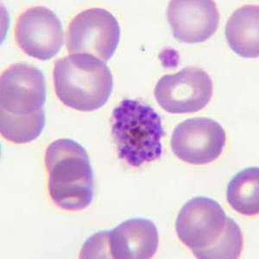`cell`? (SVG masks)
Returning <instances> with one entry per match:
<instances>
[{
    "instance_id": "cell-8",
    "label": "cell",
    "mask_w": 259,
    "mask_h": 259,
    "mask_svg": "<svg viewBox=\"0 0 259 259\" xmlns=\"http://www.w3.org/2000/svg\"><path fill=\"white\" fill-rule=\"evenodd\" d=\"M226 133L211 118H194L178 124L171 137L175 155L190 164H207L218 159L226 145Z\"/></svg>"
},
{
    "instance_id": "cell-11",
    "label": "cell",
    "mask_w": 259,
    "mask_h": 259,
    "mask_svg": "<svg viewBox=\"0 0 259 259\" xmlns=\"http://www.w3.org/2000/svg\"><path fill=\"white\" fill-rule=\"evenodd\" d=\"M109 258L148 259L156 254L158 232L152 221L131 219L107 231Z\"/></svg>"
},
{
    "instance_id": "cell-10",
    "label": "cell",
    "mask_w": 259,
    "mask_h": 259,
    "mask_svg": "<svg viewBox=\"0 0 259 259\" xmlns=\"http://www.w3.org/2000/svg\"><path fill=\"white\" fill-rule=\"evenodd\" d=\"M167 16L175 38L186 44L206 41L216 32L220 23L213 1H171Z\"/></svg>"
},
{
    "instance_id": "cell-1",
    "label": "cell",
    "mask_w": 259,
    "mask_h": 259,
    "mask_svg": "<svg viewBox=\"0 0 259 259\" xmlns=\"http://www.w3.org/2000/svg\"><path fill=\"white\" fill-rule=\"evenodd\" d=\"M176 229L180 240L197 258H238L244 246L238 224L209 198L189 200L180 211Z\"/></svg>"
},
{
    "instance_id": "cell-13",
    "label": "cell",
    "mask_w": 259,
    "mask_h": 259,
    "mask_svg": "<svg viewBox=\"0 0 259 259\" xmlns=\"http://www.w3.org/2000/svg\"><path fill=\"white\" fill-rule=\"evenodd\" d=\"M259 169L244 168L233 177L227 187V201L236 212L254 216L259 212Z\"/></svg>"
},
{
    "instance_id": "cell-7",
    "label": "cell",
    "mask_w": 259,
    "mask_h": 259,
    "mask_svg": "<svg viewBox=\"0 0 259 259\" xmlns=\"http://www.w3.org/2000/svg\"><path fill=\"white\" fill-rule=\"evenodd\" d=\"M154 95L162 109L169 113L198 112L212 99V81L201 68H184L177 74L162 77Z\"/></svg>"
},
{
    "instance_id": "cell-3",
    "label": "cell",
    "mask_w": 259,
    "mask_h": 259,
    "mask_svg": "<svg viewBox=\"0 0 259 259\" xmlns=\"http://www.w3.org/2000/svg\"><path fill=\"white\" fill-rule=\"evenodd\" d=\"M54 83L56 95L62 103L80 112L101 108L113 89L112 72L106 62L85 54L57 60Z\"/></svg>"
},
{
    "instance_id": "cell-5",
    "label": "cell",
    "mask_w": 259,
    "mask_h": 259,
    "mask_svg": "<svg viewBox=\"0 0 259 259\" xmlns=\"http://www.w3.org/2000/svg\"><path fill=\"white\" fill-rule=\"evenodd\" d=\"M45 75L31 65L16 63L1 74L0 116L34 117L45 114Z\"/></svg>"
},
{
    "instance_id": "cell-9",
    "label": "cell",
    "mask_w": 259,
    "mask_h": 259,
    "mask_svg": "<svg viewBox=\"0 0 259 259\" xmlns=\"http://www.w3.org/2000/svg\"><path fill=\"white\" fill-rule=\"evenodd\" d=\"M15 37L24 53L41 61L56 56L64 42L61 21L55 12L42 6L21 14L16 24Z\"/></svg>"
},
{
    "instance_id": "cell-4",
    "label": "cell",
    "mask_w": 259,
    "mask_h": 259,
    "mask_svg": "<svg viewBox=\"0 0 259 259\" xmlns=\"http://www.w3.org/2000/svg\"><path fill=\"white\" fill-rule=\"evenodd\" d=\"M112 135L118 156L133 167L159 159L164 135L159 114L139 100H124L112 112Z\"/></svg>"
},
{
    "instance_id": "cell-2",
    "label": "cell",
    "mask_w": 259,
    "mask_h": 259,
    "mask_svg": "<svg viewBox=\"0 0 259 259\" xmlns=\"http://www.w3.org/2000/svg\"><path fill=\"white\" fill-rule=\"evenodd\" d=\"M45 166L49 172V193L56 206L80 211L94 199L95 180L87 150L71 139H58L48 147Z\"/></svg>"
},
{
    "instance_id": "cell-6",
    "label": "cell",
    "mask_w": 259,
    "mask_h": 259,
    "mask_svg": "<svg viewBox=\"0 0 259 259\" xmlns=\"http://www.w3.org/2000/svg\"><path fill=\"white\" fill-rule=\"evenodd\" d=\"M120 40V26L114 16L101 8L80 12L71 21L67 48L71 54H85L105 62L114 55Z\"/></svg>"
},
{
    "instance_id": "cell-12",
    "label": "cell",
    "mask_w": 259,
    "mask_h": 259,
    "mask_svg": "<svg viewBox=\"0 0 259 259\" xmlns=\"http://www.w3.org/2000/svg\"><path fill=\"white\" fill-rule=\"evenodd\" d=\"M257 6H244L233 12L226 26L230 48L244 58H256L259 55Z\"/></svg>"
}]
</instances>
